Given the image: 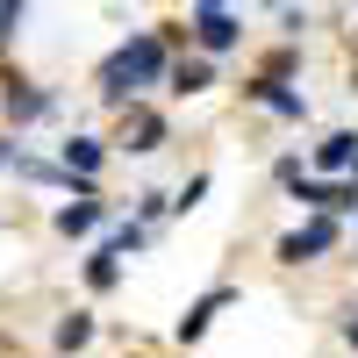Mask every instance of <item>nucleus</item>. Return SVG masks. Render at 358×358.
Masks as SVG:
<instances>
[{"instance_id": "9d476101", "label": "nucleus", "mask_w": 358, "mask_h": 358, "mask_svg": "<svg viewBox=\"0 0 358 358\" xmlns=\"http://www.w3.org/2000/svg\"><path fill=\"white\" fill-rule=\"evenodd\" d=\"M172 79V94H201L208 86V65H179V72H165Z\"/></svg>"}, {"instance_id": "f257e3e1", "label": "nucleus", "mask_w": 358, "mask_h": 358, "mask_svg": "<svg viewBox=\"0 0 358 358\" xmlns=\"http://www.w3.org/2000/svg\"><path fill=\"white\" fill-rule=\"evenodd\" d=\"M165 72H172L165 36H129V43L101 65V94H108V101H129V94H143V86H158Z\"/></svg>"}, {"instance_id": "423d86ee", "label": "nucleus", "mask_w": 358, "mask_h": 358, "mask_svg": "<svg viewBox=\"0 0 358 358\" xmlns=\"http://www.w3.org/2000/svg\"><path fill=\"white\" fill-rule=\"evenodd\" d=\"M315 165H322V172H344V165H358V136H322Z\"/></svg>"}, {"instance_id": "1a4fd4ad", "label": "nucleus", "mask_w": 358, "mask_h": 358, "mask_svg": "<svg viewBox=\"0 0 358 358\" xmlns=\"http://www.w3.org/2000/svg\"><path fill=\"white\" fill-rule=\"evenodd\" d=\"M115 258H122V251H115V244H101V251H94V265H86V280H94V287H115V273H122Z\"/></svg>"}, {"instance_id": "39448f33", "label": "nucleus", "mask_w": 358, "mask_h": 358, "mask_svg": "<svg viewBox=\"0 0 358 358\" xmlns=\"http://www.w3.org/2000/svg\"><path fill=\"white\" fill-rule=\"evenodd\" d=\"M94 165H101V143H94V136H72V143H65V172H79V187H86Z\"/></svg>"}, {"instance_id": "20e7f679", "label": "nucleus", "mask_w": 358, "mask_h": 358, "mask_svg": "<svg viewBox=\"0 0 358 358\" xmlns=\"http://www.w3.org/2000/svg\"><path fill=\"white\" fill-rule=\"evenodd\" d=\"M236 43V22H229V8H201V50L208 57H222Z\"/></svg>"}, {"instance_id": "2eb2a0df", "label": "nucleus", "mask_w": 358, "mask_h": 358, "mask_svg": "<svg viewBox=\"0 0 358 358\" xmlns=\"http://www.w3.org/2000/svg\"><path fill=\"white\" fill-rule=\"evenodd\" d=\"M201 8H229V0H201Z\"/></svg>"}, {"instance_id": "f03ea898", "label": "nucleus", "mask_w": 358, "mask_h": 358, "mask_svg": "<svg viewBox=\"0 0 358 358\" xmlns=\"http://www.w3.org/2000/svg\"><path fill=\"white\" fill-rule=\"evenodd\" d=\"M330 244H337V222H330V215H315L308 229H294L287 244H280V258H294V265H301V258H322Z\"/></svg>"}, {"instance_id": "6e6552de", "label": "nucleus", "mask_w": 358, "mask_h": 358, "mask_svg": "<svg viewBox=\"0 0 358 358\" xmlns=\"http://www.w3.org/2000/svg\"><path fill=\"white\" fill-rule=\"evenodd\" d=\"M94 222H101V201H86V194H79V208H65V215H57V229H65V236H86Z\"/></svg>"}, {"instance_id": "f8f14e48", "label": "nucleus", "mask_w": 358, "mask_h": 358, "mask_svg": "<svg viewBox=\"0 0 358 358\" xmlns=\"http://www.w3.org/2000/svg\"><path fill=\"white\" fill-rule=\"evenodd\" d=\"M8 108H15V115H22V122H36V115H43V108H50V101H43V94H8Z\"/></svg>"}, {"instance_id": "ddd939ff", "label": "nucleus", "mask_w": 358, "mask_h": 358, "mask_svg": "<svg viewBox=\"0 0 358 358\" xmlns=\"http://www.w3.org/2000/svg\"><path fill=\"white\" fill-rule=\"evenodd\" d=\"M15 22H22V0H0V36H15Z\"/></svg>"}, {"instance_id": "9b49d317", "label": "nucleus", "mask_w": 358, "mask_h": 358, "mask_svg": "<svg viewBox=\"0 0 358 358\" xmlns=\"http://www.w3.org/2000/svg\"><path fill=\"white\" fill-rule=\"evenodd\" d=\"M86 337H94V322H86V315H65V322H57V344H65V351L86 344Z\"/></svg>"}, {"instance_id": "4468645a", "label": "nucleus", "mask_w": 358, "mask_h": 358, "mask_svg": "<svg viewBox=\"0 0 358 358\" xmlns=\"http://www.w3.org/2000/svg\"><path fill=\"white\" fill-rule=\"evenodd\" d=\"M344 337H351V344H358V315H351V330H344Z\"/></svg>"}, {"instance_id": "0eeeda50", "label": "nucleus", "mask_w": 358, "mask_h": 358, "mask_svg": "<svg viewBox=\"0 0 358 358\" xmlns=\"http://www.w3.org/2000/svg\"><path fill=\"white\" fill-rule=\"evenodd\" d=\"M158 136H165V122H158V115H129V151H158Z\"/></svg>"}, {"instance_id": "7ed1b4c3", "label": "nucleus", "mask_w": 358, "mask_h": 358, "mask_svg": "<svg viewBox=\"0 0 358 358\" xmlns=\"http://www.w3.org/2000/svg\"><path fill=\"white\" fill-rule=\"evenodd\" d=\"M222 308H229V287H215V294H201V301H194L187 315H179V344H194V337H201V330H208V322H215Z\"/></svg>"}, {"instance_id": "dca6fc26", "label": "nucleus", "mask_w": 358, "mask_h": 358, "mask_svg": "<svg viewBox=\"0 0 358 358\" xmlns=\"http://www.w3.org/2000/svg\"><path fill=\"white\" fill-rule=\"evenodd\" d=\"M0 165H8V151H0Z\"/></svg>"}]
</instances>
